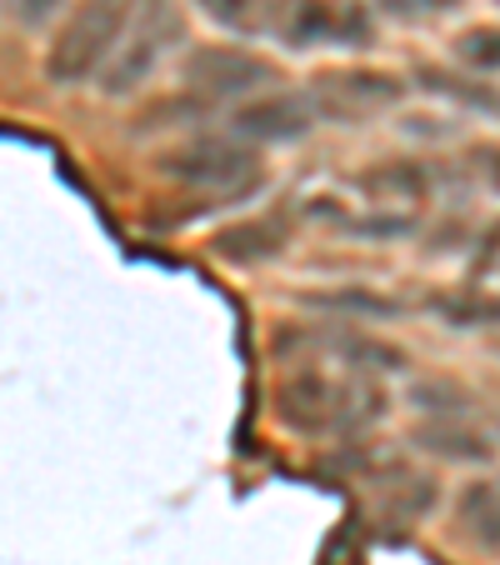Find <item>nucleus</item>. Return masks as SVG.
I'll return each instance as SVG.
<instances>
[{
	"label": "nucleus",
	"instance_id": "obj_1",
	"mask_svg": "<svg viewBox=\"0 0 500 565\" xmlns=\"http://www.w3.org/2000/svg\"><path fill=\"white\" fill-rule=\"evenodd\" d=\"M385 395L371 381H336L320 371H300L280 385L276 416L300 436H336V430H355L365 420L381 416Z\"/></svg>",
	"mask_w": 500,
	"mask_h": 565
},
{
	"label": "nucleus",
	"instance_id": "obj_2",
	"mask_svg": "<svg viewBox=\"0 0 500 565\" xmlns=\"http://www.w3.org/2000/svg\"><path fill=\"white\" fill-rule=\"evenodd\" d=\"M266 31L286 51H365L375 41L361 0H266Z\"/></svg>",
	"mask_w": 500,
	"mask_h": 565
},
{
	"label": "nucleus",
	"instance_id": "obj_3",
	"mask_svg": "<svg viewBox=\"0 0 500 565\" xmlns=\"http://www.w3.org/2000/svg\"><path fill=\"white\" fill-rule=\"evenodd\" d=\"M185 41V15L175 0H146L126 21L110 61L100 65V90L106 96H130L156 75V65Z\"/></svg>",
	"mask_w": 500,
	"mask_h": 565
},
{
	"label": "nucleus",
	"instance_id": "obj_4",
	"mask_svg": "<svg viewBox=\"0 0 500 565\" xmlns=\"http://www.w3.org/2000/svg\"><path fill=\"white\" fill-rule=\"evenodd\" d=\"M130 11H136V0H81L71 21L61 25V35H55L51 55H45V75L55 86H86L91 75H100V65L110 61Z\"/></svg>",
	"mask_w": 500,
	"mask_h": 565
},
{
	"label": "nucleus",
	"instance_id": "obj_5",
	"mask_svg": "<svg viewBox=\"0 0 500 565\" xmlns=\"http://www.w3.org/2000/svg\"><path fill=\"white\" fill-rule=\"evenodd\" d=\"M160 175L195 195H251L260 185V156L235 136H191L156 160Z\"/></svg>",
	"mask_w": 500,
	"mask_h": 565
},
{
	"label": "nucleus",
	"instance_id": "obj_6",
	"mask_svg": "<svg viewBox=\"0 0 500 565\" xmlns=\"http://www.w3.org/2000/svg\"><path fill=\"white\" fill-rule=\"evenodd\" d=\"M185 86L211 100H251L276 86V65L245 45H195L181 65Z\"/></svg>",
	"mask_w": 500,
	"mask_h": 565
},
{
	"label": "nucleus",
	"instance_id": "obj_7",
	"mask_svg": "<svg viewBox=\"0 0 500 565\" xmlns=\"http://www.w3.org/2000/svg\"><path fill=\"white\" fill-rule=\"evenodd\" d=\"M320 126L316 106L306 90H260V96L241 100L231 116V130L241 146H296Z\"/></svg>",
	"mask_w": 500,
	"mask_h": 565
},
{
	"label": "nucleus",
	"instance_id": "obj_8",
	"mask_svg": "<svg viewBox=\"0 0 500 565\" xmlns=\"http://www.w3.org/2000/svg\"><path fill=\"white\" fill-rule=\"evenodd\" d=\"M310 106L320 120H365L405 96V81L391 71H326L310 81Z\"/></svg>",
	"mask_w": 500,
	"mask_h": 565
},
{
	"label": "nucleus",
	"instance_id": "obj_9",
	"mask_svg": "<svg viewBox=\"0 0 500 565\" xmlns=\"http://www.w3.org/2000/svg\"><path fill=\"white\" fill-rule=\"evenodd\" d=\"M215 246H221L225 260H266V256H276V250H286V225L280 221L241 225V231H225Z\"/></svg>",
	"mask_w": 500,
	"mask_h": 565
},
{
	"label": "nucleus",
	"instance_id": "obj_10",
	"mask_svg": "<svg viewBox=\"0 0 500 565\" xmlns=\"http://www.w3.org/2000/svg\"><path fill=\"white\" fill-rule=\"evenodd\" d=\"M460 525H466L470 541L496 551V486H490V480L466 486V495H460Z\"/></svg>",
	"mask_w": 500,
	"mask_h": 565
},
{
	"label": "nucleus",
	"instance_id": "obj_11",
	"mask_svg": "<svg viewBox=\"0 0 500 565\" xmlns=\"http://www.w3.org/2000/svg\"><path fill=\"white\" fill-rule=\"evenodd\" d=\"M205 21H215L231 35H256L266 31V0H195Z\"/></svg>",
	"mask_w": 500,
	"mask_h": 565
},
{
	"label": "nucleus",
	"instance_id": "obj_12",
	"mask_svg": "<svg viewBox=\"0 0 500 565\" xmlns=\"http://www.w3.org/2000/svg\"><path fill=\"white\" fill-rule=\"evenodd\" d=\"M415 440H421L426 450H436V456H446V460H490V440L476 436V430L430 426V430H421Z\"/></svg>",
	"mask_w": 500,
	"mask_h": 565
},
{
	"label": "nucleus",
	"instance_id": "obj_13",
	"mask_svg": "<svg viewBox=\"0 0 500 565\" xmlns=\"http://www.w3.org/2000/svg\"><path fill=\"white\" fill-rule=\"evenodd\" d=\"M460 0H381V11L401 15V21H430V15L456 11Z\"/></svg>",
	"mask_w": 500,
	"mask_h": 565
},
{
	"label": "nucleus",
	"instance_id": "obj_14",
	"mask_svg": "<svg viewBox=\"0 0 500 565\" xmlns=\"http://www.w3.org/2000/svg\"><path fill=\"white\" fill-rule=\"evenodd\" d=\"M460 55H466L470 65H486V71H496V31H470L460 35Z\"/></svg>",
	"mask_w": 500,
	"mask_h": 565
},
{
	"label": "nucleus",
	"instance_id": "obj_15",
	"mask_svg": "<svg viewBox=\"0 0 500 565\" xmlns=\"http://www.w3.org/2000/svg\"><path fill=\"white\" fill-rule=\"evenodd\" d=\"M365 185H371V191H405V195H421V191H426V181H421L415 171H375Z\"/></svg>",
	"mask_w": 500,
	"mask_h": 565
},
{
	"label": "nucleus",
	"instance_id": "obj_16",
	"mask_svg": "<svg viewBox=\"0 0 500 565\" xmlns=\"http://www.w3.org/2000/svg\"><path fill=\"white\" fill-rule=\"evenodd\" d=\"M6 6H15L21 25H41V21H51V15L61 11L65 0H0V11H6Z\"/></svg>",
	"mask_w": 500,
	"mask_h": 565
}]
</instances>
